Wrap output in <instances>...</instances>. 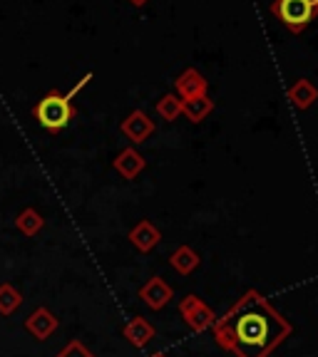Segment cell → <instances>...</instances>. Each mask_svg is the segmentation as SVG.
<instances>
[{
    "instance_id": "6da1fadb",
    "label": "cell",
    "mask_w": 318,
    "mask_h": 357,
    "mask_svg": "<svg viewBox=\"0 0 318 357\" xmlns=\"http://www.w3.org/2000/svg\"><path fill=\"white\" fill-rule=\"evenodd\" d=\"M214 340L236 357H268L291 335L294 325L259 290L244 296L214 323Z\"/></svg>"
},
{
    "instance_id": "7a4b0ae2",
    "label": "cell",
    "mask_w": 318,
    "mask_h": 357,
    "mask_svg": "<svg viewBox=\"0 0 318 357\" xmlns=\"http://www.w3.org/2000/svg\"><path fill=\"white\" fill-rule=\"evenodd\" d=\"M271 13H274V17H279L284 22L291 33L298 35L316 20L318 0H274L271 3Z\"/></svg>"
},
{
    "instance_id": "3957f363",
    "label": "cell",
    "mask_w": 318,
    "mask_h": 357,
    "mask_svg": "<svg viewBox=\"0 0 318 357\" xmlns=\"http://www.w3.org/2000/svg\"><path fill=\"white\" fill-rule=\"evenodd\" d=\"M73 117H75L73 102H70L67 95H60V92L45 95L43 100L38 102V107H35V119H38L48 132H60V129H65Z\"/></svg>"
},
{
    "instance_id": "277c9868",
    "label": "cell",
    "mask_w": 318,
    "mask_h": 357,
    "mask_svg": "<svg viewBox=\"0 0 318 357\" xmlns=\"http://www.w3.org/2000/svg\"><path fill=\"white\" fill-rule=\"evenodd\" d=\"M179 312H182L185 323L189 325L194 333H204V330L214 328V323H217V312H214L207 303L201 301L199 296L182 298V303H179Z\"/></svg>"
},
{
    "instance_id": "5b68a950",
    "label": "cell",
    "mask_w": 318,
    "mask_h": 357,
    "mask_svg": "<svg viewBox=\"0 0 318 357\" xmlns=\"http://www.w3.org/2000/svg\"><path fill=\"white\" fill-rule=\"evenodd\" d=\"M140 298L145 301L147 307H152V310H162V307H167L169 301L174 298V290L164 278L152 275V278L140 288Z\"/></svg>"
},
{
    "instance_id": "8992f818",
    "label": "cell",
    "mask_w": 318,
    "mask_h": 357,
    "mask_svg": "<svg viewBox=\"0 0 318 357\" xmlns=\"http://www.w3.org/2000/svg\"><path fill=\"white\" fill-rule=\"evenodd\" d=\"M57 328H60V320H57V315L50 307H35L28 315V320H25V330L40 342L48 340Z\"/></svg>"
},
{
    "instance_id": "52a82bcc",
    "label": "cell",
    "mask_w": 318,
    "mask_h": 357,
    "mask_svg": "<svg viewBox=\"0 0 318 357\" xmlns=\"http://www.w3.org/2000/svg\"><path fill=\"white\" fill-rule=\"evenodd\" d=\"M174 89H177L179 100H191V97H204L209 89L207 77L196 70V67H187L185 73L174 79Z\"/></svg>"
},
{
    "instance_id": "ba28073f",
    "label": "cell",
    "mask_w": 318,
    "mask_h": 357,
    "mask_svg": "<svg viewBox=\"0 0 318 357\" xmlns=\"http://www.w3.org/2000/svg\"><path fill=\"white\" fill-rule=\"evenodd\" d=\"M154 132V122L150 119V114L142 109H134L127 114V119L122 122V134L127 137L132 144H142L147 142Z\"/></svg>"
},
{
    "instance_id": "9c48e42d",
    "label": "cell",
    "mask_w": 318,
    "mask_h": 357,
    "mask_svg": "<svg viewBox=\"0 0 318 357\" xmlns=\"http://www.w3.org/2000/svg\"><path fill=\"white\" fill-rule=\"evenodd\" d=\"M112 167H115V172H117L122 178H127V181H132V178H137L142 172H145L147 159L140 154V151L134 149V146H127V149L120 151L117 159L112 162Z\"/></svg>"
},
{
    "instance_id": "30bf717a",
    "label": "cell",
    "mask_w": 318,
    "mask_h": 357,
    "mask_svg": "<svg viewBox=\"0 0 318 357\" xmlns=\"http://www.w3.org/2000/svg\"><path fill=\"white\" fill-rule=\"evenodd\" d=\"M159 241H162V231L157 229L152 221H147V218L129 231V243H132L140 253H150L152 248H157Z\"/></svg>"
},
{
    "instance_id": "8fae6325",
    "label": "cell",
    "mask_w": 318,
    "mask_h": 357,
    "mask_svg": "<svg viewBox=\"0 0 318 357\" xmlns=\"http://www.w3.org/2000/svg\"><path fill=\"white\" fill-rule=\"evenodd\" d=\"M122 335H124V340H127L132 347H137V350H145V347L154 340V328H152V323L147 318L137 315V318H132L127 325H124Z\"/></svg>"
},
{
    "instance_id": "7c38bea8",
    "label": "cell",
    "mask_w": 318,
    "mask_h": 357,
    "mask_svg": "<svg viewBox=\"0 0 318 357\" xmlns=\"http://www.w3.org/2000/svg\"><path fill=\"white\" fill-rule=\"evenodd\" d=\"M318 100V87L306 77H298L296 82L289 87V102L296 107L298 112H306L313 102Z\"/></svg>"
},
{
    "instance_id": "4fadbf2b",
    "label": "cell",
    "mask_w": 318,
    "mask_h": 357,
    "mask_svg": "<svg viewBox=\"0 0 318 357\" xmlns=\"http://www.w3.org/2000/svg\"><path fill=\"white\" fill-rule=\"evenodd\" d=\"M199 263H201L199 253H196L191 245H179L177 251L169 256V266H172L179 275H191L196 268H199Z\"/></svg>"
},
{
    "instance_id": "5bb4252c",
    "label": "cell",
    "mask_w": 318,
    "mask_h": 357,
    "mask_svg": "<svg viewBox=\"0 0 318 357\" xmlns=\"http://www.w3.org/2000/svg\"><path fill=\"white\" fill-rule=\"evenodd\" d=\"M214 112V100L204 97H191V100H182V114L189 119L191 124H199Z\"/></svg>"
},
{
    "instance_id": "9a60e30c",
    "label": "cell",
    "mask_w": 318,
    "mask_h": 357,
    "mask_svg": "<svg viewBox=\"0 0 318 357\" xmlns=\"http://www.w3.org/2000/svg\"><path fill=\"white\" fill-rule=\"evenodd\" d=\"M15 226H17V231H20L22 236H30V238H33V236H38L40 231H43L45 218L40 216L35 208H25V211L15 218Z\"/></svg>"
},
{
    "instance_id": "2e32d148",
    "label": "cell",
    "mask_w": 318,
    "mask_h": 357,
    "mask_svg": "<svg viewBox=\"0 0 318 357\" xmlns=\"http://www.w3.org/2000/svg\"><path fill=\"white\" fill-rule=\"evenodd\" d=\"M22 305V293L10 283H0V315H13Z\"/></svg>"
},
{
    "instance_id": "e0dca14e",
    "label": "cell",
    "mask_w": 318,
    "mask_h": 357,
    "mask_svg": "<svg viewBox=\"0 0 318 357\" xmlns=\"http://www.w3.org/2000/svg\"><path fill=\"white\" fill-rule=\"evenodd\" d=\"M157 114L164 119V122H174V119H179V114H182V100H179L177 95H162L159 97V102H157Z\"/></svg>"
},
{
    "instance_id": "ac0fdd59",
    "label": "cell",
    "mask_w": 318,
    "mask_h": 357,
    "mask_svg": "<svg viewBox=\"0 0 318 357\" xmlns=\"http://www.w3.org/2000/svg\"><path fill=\"white\" fill-rule=\"evenodd\" d=\"M55 357H95V352L89 350V347H85V342L70 340Z\"/></svg>"
},
{
    "instance_id": "d6986e66",
    "label": "cell",
    "mask_w": 318,
    "mask_h": 357,
    "mask_svg": "<svg viewBox=\"0 0 318 357\" xmlns=\"http://www.w3.org/2000/svg\"><path fill=\"white\" fill-rule=\"evenodd\" d=\"M129 3H132L134 8H142V6H147V3H150V0H129Z\"/></svg>"
},
{
    "instance_id": "ffe728a7",
    "label": "cell",
    "mask_w": 318,
    "mask_h": 357,
    "mask_svg": "<svg viewBox=\"0 0 318 357\" xmlns=\"http://www.w3.org/2000/svg\"><path fill=\"white\" fill-rule=\"evenodd\" d=\"M150 357H167L164 352H154V355H150Z\"/></svg>"
}]
</instances>
